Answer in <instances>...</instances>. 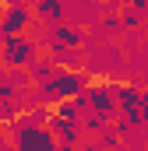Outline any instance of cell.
Segmentation results:
<instances>
[{
  "mask_svg": "<svg viewBox=\"0 0 148 151\" xmlns=\"http://www.w3.org/2000/svg\"><path fill=\"white\" fill-rule=\"evenodd\" d=\"M7 60H11V63L28 60V46H25V42H11V46H7Z\"/></svg>",
  "mask_w": 148,
  "mask_h": 151,
  "instance_id": "cell-1",
  "label": "cell"
}]
</instances>
